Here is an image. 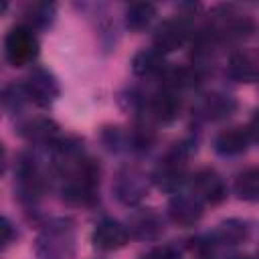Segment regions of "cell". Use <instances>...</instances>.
<instances>
[{
	"instance_id": "cell-18",
	"label": "cell",
	"mask_w": 259,
	"mask_h": 259,
	"mask_svg": "<svg viewBox=\"0 0 259 259\" xmlns=\"http://www.w3.org/2000/svg\"><path fill=\"white\" fill-rule=\"evenodd\" d=\"M217 237H219L221 243L237 245V243H241V241L247 237V227H245L243 221L231 219V221L221 223V227H219V231H217Z\"/></svg>"
},
{
	"instance_id": "cell-8",
	"label": "cell",
	"mask_w": 259,
	"mask_h": 259,
	"mask_svg": "<svg viewBox=\"0 0 259 259\" xmlns=\"http://www.w3.org/2000/svg\"><path fill=\"white\" fill-rule=\"evenodd\" d=\"M194 194L206 202H221L227 196V186L225 180L221 178V174H217L214 170L206 168L200 170L194 176Z\"/></svg>"
},
{
	"instance_id": "cell-15",
	"label": "cell",
	"mask_w": 259,
	"mask_h": 259,
	"mask_svg": "<svg viewBox=\"0 0 259 259\" xmlns=\"http://www.w3.org/2000/svg\"><path fill=\"white\" fill-rule=\"evenodd\" d=\"M57 130H59L57 123H53L51 119L36 117L22 125V136L32 142H51L57 136Z\"/></svg>"
},
{
	"instance_id": "cell-22",
	"label": "cell",
	"mask_w": 259,
	"mask_h": 259,
	"mask_svg": "<svg viewBox=\"0 0 259 259\" xmlns=\"http://www.w3.org/2000/svg\"><path fill=\"white\" fill-rule=\"evenodd\" d=\"M235 259H243V257H235Z\"/></svg>"
},
{
	"instance_id": "cell-21",
	"label": "cell",
	"mask_w": 259,
	"mask_h": 259,
	"mask_svg": "<svg viewBox=\"0 0 259 259\" xmlns=\"http://www.w3.org/2000/svg\"><path fill=\"white\" fill-rule=\"evenodd\" d=\"M2 233H4L2 243H4V245H8V243H10V237H12V231H10V223H8V219H2Z\"/></svg>"
},
{
	"instance_id": "cell-3",
	"label": "cell",
	"mask_w": 259,
	"mask_h": 259,
	"mask_svg": "<svg viewBox=\"0 0 259 259\" xmlns=\"http://www.w3.org/2000/svg\"><path fill=\"white\" fill-rule=\"evenodd\" d=\"M22 87L26 91V97H30L38 105H49L59 93L55 77L45 69H34Z\"/></svg>"
},
{
	"instance_id": "cell-20",
	"label": "cell",
	"mask_w": 259,
	"mask_h": 259,
	"mask_svg": "<svg viewBox=\"0 0 259 259\" xmlns=\"http://www.w3.org/2000/svg\"><path fill=\"white\" fill-rule=\"evenodd\" d=\"M247 130H249V134H251L253 138H257V140H259V111L253 115V119H251V123H249V127H247Z\"/></svg>"
},
{
	"instance_id": "cell-9",
	"label": "cell",
	"mask_w": 259,
	"mask_h": 259,
	"mask_svg": "<svg viewBox=\"0 0 259 259\" xmlns=\"http://www.w3.org/2000/svg\"><path fill=\"white\" fill-rule=\"evenodd\" d=\"M164 231V221L162 217L152 210V208H146V210H140L136 214H132L130 219V233H134L138 239H158Z\"/></svg>"
},
{
	"instance_id": "cell-16",
	"label": "cell",
	"mask_w": 259,
	"mask_h": 259,
	"mask_svg": "<svg viewBox=\"0 0 259 259\" xmlns=\"http://www.w3.org/2000/svg\"><path fill=\"white\" fill-rule=\"evenodd\" d=\"M235 192L243 200H259V168H249L239 174L235 182Z\"/></svg>"
},
{
	"instance_id": "cell-10",
	"label": "cell",
	"mask_w": 259,
	"mask_h": 259,
	"mask_svg": "<svg viewBox=\"0 0 259 259\" xmlns=\"http://www.w3.org/2000/svg\"><path fill=\"white\" fill-rule=\"evenodd\" d=\"M249 138H251V134H249L247 127H239V125L227 127V130H223L217 136L214 150L219 154H223V156H237V154H241V152L247 150Z\"/></svg>"
},
{
	"instance_id": "cell-2",
	"label": "cell",
	"mask_w": 259,
	"mask_h": 259,
	"mask_svg": "<svg viewBox=\"0 0 259 259\" xmlns=\"http://www.w3.org/2000/svg\"><path fill=\"white\" fill-rule=\"evenodd\" d=\"M36 253L40 259H69L73 253V233L65 225L47 229L36 241Z\"/></svg>"
},
{
	"instance_id": "cell-7",
	"label": "cell",
	"mask_w": 259,
	"mask_h": 259,
	"mask_svg": "<svg viewBox=\"0 0 259 259\" xmlns=\"http://www.w3.org/2000/svg\"><path fill=\"white\" fill-rule=\"evenodd\" d=\"M148 190V184H146V178L142 172L134 170V168H127L123 170L117 180H115V194L121 202L125 204H136L144 198Z\"/></svg>"
},
{
	"instance_id": "cell-19",
	"label": "cell",
	"mask_w": 259,
	"mask_h": 259,
	"mask_svg": "<svg viewBox=\"0 0 259 259\" xmlns=\"http://www.w3.org/2000/svg\"><path fill=\"white\" fill-rule=\"evenodd\" d=\"M144 259H178V255L170 247H156L148 255H144Z\"/></svg>"
},
{
	"instance_id": "cell-6",
	"label": "cell",
	"mask_w": 259,
	"mask_h": 259,
	"mask_svg": "<svg viewBox=\"0 0 259 259\" xmlns=\"http://www.w3.org/2000/svg\"><path fill=\"white\" fill-rule=\"evenodd\" d=\"M168 214H170V219L176 225H180V227H192L200 219V214H202L200 198L196 194H176L170 200Z\"/></svg>"
},
{
	"instance_id": "cell-11",
	"label": "cell",
	"mask_w": 259,
	"mask_h": 259,
	"mask_svg": "<svg viewBox=\"0 0 259 259\" xmlns=\"http://www.w3.org/2000/svg\"><path fill=\"white\" fill-rule=\"evenodd\" d=\"M178 109H180V103L176 99V95L172 91H162L158 93L152 103H150V115L162 123L166 121H172L176 115H178Z\"/></svg>"
},
{
	"instance_id": "cell-4",
	"label": "cell",
	"mask_w": 259,
	"mask_h": 259,
	"mask_svg": "<svg viewBox=\"0 0 259 259\" xmlns=\"http://www.w3.org/2000/svg\"><path fill=\"white\" fill-rule=\"evenodd\" d=\"M127 239H130V231L113 219L99 221L93 231V245L101 251H115V249L123 247L127 243Z\"/></svg>"
},
{
	"instance_id": "cell-14",
	"label": "cell",
	"mask_w": 259,
	"mask_h": 259,
	"mask_svg": "<svg viewBox=\"0 0 259 259\" xmlns=\"http://www.w3.org/2000/svg\"><path fill=\"white\" fill-rule=\"evenodd\" d=\"M156 16V8L150 2H136L125 10V24L132 30H144Z\"/></svg>"
},
{
	"instance_id": "cell-1",
	"label": "cell",
	"mask_w": 259,
	"mask_h": 259,
	"mask_svg": "<svg viewBox=\"0 0 259 259\" xmlns=\"http://www.w3.org/2000/svg\"><path fill=\"white\" fill-rule=\"evenodd\" d=\"M6 61L14 67L28 65L38 55V40L28 26H14L4 40Z\"/></svg>"
},
{
	"instance_id": "cell-12",
	"label": "cell",
	"mask_w": 259,
	"mask_h": 259,
	"mask_svg": "<svg viewBox=\"0 0 259 259\" xmlns=\"http://www.w3.org/2000/svg\"><path fill=\"white\" fill-rule=\"evenodd\" d=\"M229 73L237 81H255L259 77V63L249 53H235L229 61Z\"/></svg>"
},
{
	"instance_id": "cell-5",
	"label": "cell",
	"mask_w": 259,
	"mask_h": 259,
	"mask_svg": "<svg viewBox=\"0 0 259 259\" xmlns=\"http://www.w3.org/2000/svg\"><path fill=\"white\" fill-rule=\"evenodd\" d=\"M188 36V26L182 18H172V20H164L156 32H154V49L164 53L176 51Z\"/></svg>"
},
{
	"instance_id": "cell-17",
	"label": "cell",
	"mask_w": 259,
	"mask_h": 259,
	"mask_svg": "<svg viewBox=\"0 0 259 259\" xmlns=\"http://www.w3.org/2000/svg\"><path fill=\"white\" fill-rule=\"evenodd\" d=\"M233 109H235V101L227 95L212 93V95H206L202 101V111L212 119H221V117L229 115Z\"/></svg>"
},
{
	"instance_id": "cell-13",
	"label": "cell",
	"mask_w": 259,
	"mask_h": 259,
	"mask_svg": "<svg viewBox=\"0 0 259 259\" xmlns=\"http://www.w3.org/2000/svg\"><path fill=\"white\" fill-rule=\"evenodd\" d=\"M164 67H166L164 55L156 49H144L132 61V69L136 75H156L164 71Z\"/></svg>"
}]
</instances>
